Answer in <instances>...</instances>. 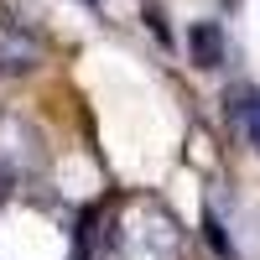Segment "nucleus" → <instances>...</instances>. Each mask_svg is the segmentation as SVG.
Wrapping results in <instances>:
<instances>
[{
  "mask_svg": "<svg viewBox=\"0 0 260 260\" xmlns=\"http://www.w3.org/2000/svg\"><path fill=\"white\" fill-rule=\"evenodd\" d=\"M240 130H245V141L260 151V94H250V99L240 104Z\"/></svg>",
  "mask_w": 260,
  "mask_h": 260,
  "instance_id": "obj_5",
  "label": "nucleus"
},
{
  "mask_svg": "<svg viewBox=\"0 0 260 260\" xmlns=\"http://www.w3.org/2000/svg\"><path fill=\"white\" fill-rule=\"evenodd\" d=\"M99 255L104 260H177L182 255V229L156 198H125L104 213L99 229Z\"/></svg>",
  "mask_w": 260,
  "mask_h": 260,
  "instance_id": "obj_1",
  "label": "nucleus"
},
{
  "mask_svg": "<svg viewBox=\"0 0 260 260\" xmlns=\"http://www.w3.org/2000/svg\"><path fill=\"white\" fill-rule=\"evenodd\" d=\"M42 62V42L21 26V21H0V68L6 73H26Z\"/></svg>",
  "mask_w": 260,
  "mask_h": 260,
  "instance_id": "obj_3",
  "label": "nucleus"
},
{
  "mask_svg": "<svg viewBox=\"0 0 260 260\" xmlns=\"http://www.w3.org/2000/svg\"><path fill=\"white\" fill-rule=\"evenodd\" d=\"M42 161H47L42 130L26 115L6 110V115H0V172H6V177H37Z\"/></svg>",
  "mask_w": 260,
  "mask_h": 260,
  "instance_id": "obj_2",
  "label": "nucleus"
},
{
  "mask_svg": "<svg viewBox=\"0 0 260 260\" xmlns=\"http://www.w3.org/2000/svg\"><path fill=\"white\" fill-rule=\"evenodd\" d=\"M192 52L198 68H219V26H192Z\"/></svg>",
  "mask_w": 260,
  "mask_h": 260,
  "instance_id": "obj_4",
  "label": "nucleus"
}]
</instances>
